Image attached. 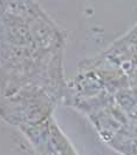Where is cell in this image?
Returning a JSON list of instances; mask_svg holds the SVG:
<instances>
[{
    "mask_svg": "<svg viewBox=\"0 0 137 155\" xmlns=\"http://www.w3.org/2000/svg\"><path fill=\"white\" fill-rule=\"evenodd\" d=\"M63 35L34 0H0L1 115L43 119L62 88Z\"/></svg>",
    "mask_w": 137,
    "mask_h": 155,
    "instance_id": "cell-1",
    "label": "cell"
}]
</instances>
